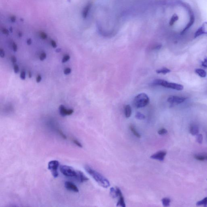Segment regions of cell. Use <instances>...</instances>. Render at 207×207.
<instances>
[{"instance_id": "cell-1", "label": "cell", "mask_w": 207, "mask_h": 207, "mask_svg": "<svg viewBox=\"0 0 207 207\" xmlns=\"http://www.w3.org/2000/svg\"><path fill=\"white\" fill-rule=\"evenodd\" d=\"M84 168L87 172L101 187L104 188H107L110 187V183L109 180L100 173L93 170L92 168L88 165H85Z\"/></svg>"}, {"instance_id": "cell-2", "label": "cell", "mask_w": 207, "mask_h": 207, "mask_svg": "<svg viewBox=\"0 0 207 207\" xmlns=\"http://www.w3.org/2000/svg\"><path fill=\"white\" fill-rule=\"evenodd\" d=\"M152 84L155 85H161L165 88L178 91L182 90L184 89V86L182 85L168 82L163 79H156L153 81Z\"/></svg>"}, {"instance_id": "cell-3", "label": "cell", "mask_w": 207, "mask_h": 207, "mask_svg": "<svg viewBox=\"0 0 207 207\" xmlns=\"http://www.w3.org/2000/svg\"><path fill=\"white\" fill-rule=\"evenodd\" d=\"M149 98L145 93H141L136 95L134 100V104L136 108L145 107L149 103Z\"/></svg>"}, {"instance_id": "cell-4", "label": "cell", "mask_w": 207, "mask_h": 207, "mask_svg": "<svg viewBox=\"0 0 207 207\" xmlns=\"http://www.w3.org/2000/svg\"><path fill=\"white\" fill-rule=\"evenodd\" d=\"M60 171L65 176L68 177L74 178L75 179L77 177L78 171L75 170L71 167L67 165H62L60 167Z\"/></svg>"}, {"instance_id": "cell-5", "label": "cell", "mask_w": 207, "mask_h": 207, "mask_svg": "<svg viewBox=\"0 0 207 207\" xmlns=\"http://www.w3.org/2000/svg\"><path fill=\"white\" fill-rule=\"evenodd\" d=\"M59 165V161L55 160L50 161L48 164V169L51 171L52 175L55 178L58 177V169Z\"/></svg>"}, {"instance_id": "cell-6", "label": "cell", "mask_w": 207, "mask_h": 207, "mask_svg": "<svg viewBox=\"0 0 207 207\" xmlns=\"http://www.w3.org/2000/svg\"><path fill=\"white\" fill-rule=\"evenodd\" d=\"M187 99L186 98L182 97H179L178 96L172 95L169 97L168 98V102L171 104H180L185 101Z\"/></svg>"}, {"instance_id": "cell-7", "label": "cell", "mask_w": 207, "mask_h": 207, "mask_svg": "<svg viewBox=\"0 0 207 207\" xmlns=\"http://www.w3.org/2000/svg\"><path fill=\"white\" fill-rule=\"evenodd\" d=\"M167 154V152L165 151H159L154 154L150 156V158L155 160H159L160 161H163L164 159L165 156Z\"/></svg>"}, {"instance_id": "cell-8", "label": "cell", "mask_w": 207, "mask_h": 207, "mask_svg": "<svg viewBox=\"0 0 207 207\" xmlns=\"http://www.w3.org/2000/svg\"><path fill=\"white\" fill-rule=\"evenodd\" d=\"M64 186L66 189L69 191H72L75 193H78L79 192V189L77 186L71 182L69 181L66 182H65Z\"/></svg>"}, {"instance_id": "cell-9", "label": "cell", "mask_w": 207, "mask_h": 207, "mask_svg": "<svg viewBox=\"0 0 207 207\" xmlns=\"http://www.w3.org/2000/svg\"><path fill=\"white\" fill-rule=\"evenodd\" d=\"M60 114L62 117H65L66 116L70 115L73 113L74 111L72 109H67L66 108L64 105H61L59 107Z\"/></svg>"}, {"instance_id": "cell-10", "label": "cell", "mask_w": 207, "mask_h": 207, "mask_svg": "<svg viewBox=\"0 0 207 207\" xmlns=\"http://www.w3.org/2000/svg\"><path fill=\"white\" fill-rule=\"evenodd\" d=\"M207 34V23H205L203 25L199 28L195 34V38L198 37L203 34Z\"/></svg>"}, {"instance_id": "cell-11", "label": "cell", "mask_w": 207, "mask_h": 207, "mask_svg": "<svg viewBox=\"0 0 207 207\" xmlns=\"http://www.w3.org/2000/svg\"><path fill=\"white\" fill-rule=\"evenodd\" d=\"M117 188V190L118 194V197L119 198V199L118 200V202L117 203V206H120L122 207H125V202L124 199L123 198V195H122V193L119 188L118 187Z\"/></svg>"}, {"instance_id": "cell-12", "label": "cell", "mask_w": 207, "mask_h": 207, "mask_svg": "<svg viewBox=\"0 0 207 207\" xmlns=\"http://www.w3.org/2000/svg\"><path fill=\"white\" fill-rule=\"evenodd\" d=\"M76 179L77 181L81 183L89 180V179L87 176H85L83 173L80 171H78V174Z\"/></svg>"}, {"instance_id": "cell-13", "label": "cell", "mask_w": 207, "mask_h": 207, "mask_svg": "<svg viewBox=\"0 0 207 207\" xmlns=\"http://www.w3.org/2000/svg\"><path fill=\"white\" fill-rule=\"evenodd\" d=\"M190 132L193 136L198 135L199 133V128L196 125H192L190 126Z\"/></svg>"}, {"instance_id": "cell-14", "label": "cell", "mask_w": 207, "mask_h": 207, "mask_svg": "<svg viewBox=\"0 0 207 207\" xmlns=\"http://www.w3.org/2000/svg\"><path fill=\"white\" fill-rule=\"evenodd\" d=\"M125 115L127 118L130 117L132 115V108L129 105H127L125 106Z\"/></svg>"}, {"instance_id": "cell-15", "label": "cell", "mask_w": 207, "mask_h": 207, "mask_svg": "<svg viewBox=\"0 0 207 207\" xmlns=\"http://www.w3.org/2000/svg\"><path fill=\"white\" fill-rule=\"evenodd\" d=\"M196 73L200 77L204 78L206 77L207 73L204 70L201 69H196L195 70Z\"/></svg>"}, {"instance_id": "cell-16", "label": "cell", "mask_w": 207, "mask_h": 207, "mask_svg": "<svg viewBox=\"0 0 207 207\" xmlns=\"http://www.w3.org/2000/svg\"><path fill=\"white\" fill-rule=\"evenodd\" d=\"M194 20H195L194 17L193 16H192L191 18V19H190V21H189V23L188 24V25H187L186 28L183 30V31L182 32H181L182 34H184V33L187 31V30L190 28V27H191L192 25H193V24L194 22Z\"/></svg>"}, {"instance_id": "cell-17", "label": "cell", "mask_w": 207, "mask_h": 207, "mask_svg": "<svg viewBox=\"0 0 207 207\" xmlns=\"http://www.w3.org/2000/svg\"><path fill=\"white\" fill-rule=\"evenodd\" d=\"M110 195L112 198H113L118 197V194L117 190V188H115L114 187H111L110 189Z\"/></svg>"}, {"instance_id": "cell-18", "label": "cell", "mask_w": 207, "mask_h": 207, "mask_svg": "<svg viewBox=\"0 0 207 207\" xmlns=\"http://www.w3.org/2000/svg\"><path fill=\"white\" fill-rule=\"evenodd\" d=\"M170 70L167 68H163L161 69L156 70V72L158 74H166L167 73L170 72Z\"/></svg>"}, {"instance_id": "cell-19", "label": "cell", "mask_w": 207, "mask_h": 207, "mask_svg": "<svg viewBox=\"0 0 207 207\" xmlns=\"http://www.w3.org/2000/svg\"><path fill=\"white\" fill-rule=\"evenodd\" d=\"M129 129L130 130L132 131L134 135H135L136 137H137L138 138H140L141 135H140V134L137 132V130L136 129V128L134 125H131L129 126Z\"/></svg>"}, {"instance_id": "cell-20", "label": "cell", "mask_w": 207, "mask_h": 207, "mask_svg": "<svg viewBox=\"0 0 207 207\" xmlns=\"http://www.w3.org/2000/svg\"><path fill=\"white\" fill-rule=\"evenodd\" d=\"M196 205L197 206H200V205H203L204 207H207V197L201 200L198 201L196 203Z\"/></svg>"}, {"instance_id": "cell-21", "label": "cell", "mask_w": 207, "mask_h": 207, "mask_svg": "<svg viewBox=\"0 0 207 207\" xmlns=\"http://www.w3.org/2000/svg\"><path fill=\"white\" fill-rule=\"evenodd\" d=\"M162 203L164 207H168L170 206L171 200L168 198H164L162 199Z\"/></svg>"}, {"instance_id": "cell-22", "label": "cell", "mask_w": 207, "mask_h": 207, "mask_svg": "<svg viewBox=\"0 0 207 207\" xmlns=\"http://www.w3.org/2000/svg\"><path fill=\"white\" fill-rule=\"evenodd\" d=\"M178 18H179V17L177 15H173L170 20V22H169L170 25V26H172L178 20Z\"/></svg>"}, {"instance_id": "cell-23", "label": "cell", "mask_w": 207, "mask_h": 207, "mask_svg": "<svg viewBox=\"0 0 207 207\" xmlns=\"http://www.w3.org/2000/svg\"><path fill=\"white\" fill-rule=\"evenodd\" d=\"M135 117H136V118L139 120H143L145 118V115L140 112H138L136 113Z\"/></svg>"}, {"instance_id": "cell-24", "label": "cell", "mask_w": 207, "mask_h": 207, "mask_svg": "<svg viewBox=\"0 0 207 207\" xmlns=\"http://www.w3.org/2000/svg\"><path fill=\"white\" fill-rule=\"evenodd\" d=\"M194 157L196 160L199 161H203L205 160V158L204 155H196L194 156Z\"/></svg>"}, {"instance_id": "cell-25", "label": "cell", "mask_w": 207, "mask_h": 207, "mask_svg": "<svg viewBox=\"0 0 207 207\" xmlns=\"http://www.w3.org/2000/svg\"><path fill=\"white\" fill-rule=\"evenodd\" d=\"M197 141L199 144H201L202 143L203 140V136L201 134H198L196 135Z\"/></svg>"}, {"instance_id": "cell-26", "label": "cell", "mask_w": 207, "mask_h": 207, "mask_svg": "<svg viewBox=\"0 0 207 207\" xmlns=\"http://www.w3.org/2000/svg\"><path fill=\"white\" fill-rule=\"evenodd\" d=\"M168 133V131L165 129V128H162L160 130H159L158 132V134L160 135H164Z\"/></svg>"}, {"instance_id": "cell-27", "label": "cell", "mask_w": 207, "mask_h": 207, "mask_svg": "<svg viewBox=\"0 0 207 207\" xmlns=\"http://www.w3.org/2000/svg\"><path fill=\"white\" fill-rule=\"evenodd\" d=\"M72 142L74 143L75 144V145H76L77 146H79V147L82 148L83 146L80 142L78 140L75 139H73L72 140Z\"/></svg>"}, {"instance_id": "cell-28", "label": "cell", "mask_w": 207, "mask_h": 207, "mask_svg": "<svg viewBox=\"0 0 207 207\" xmlns=\"http://www.w3.org/2000/svg\"><path fill=\"white\" fill-rule=\"evenodd\" d=\"M70 59V56L69 55H66L63 58L62 60V62L63 63L69 61Z\"/></svg>"}, {"instance_id": "cell-29", "label": "cell", "mask_w": 207, "mask_h": 207, "mask_svg": "<svg viewBox=\"0 0 207 207\" xmlns=\"http://www.w3.org/2000/svg\"><path fill=\"white\" fill-rule=\"evenodd\" d=\"M46 57L47 55L46 53H42L41 54L40 56V60H41V61H43L44 60H45L46 58Z\"/></svg>"}, {"instance_id": "cell-30", "label": "cell", "mask_w": 207, "mask_h": 207, "mask_svg": "<svg viewBox=\"0 0 207 207\" xmlns=\"http://www.w3.org/2000/svg\"><path fill=\"white\" fill-rule=\"evenodd\" d=\"M71 69L69 68H67V69H65L64 70V74L66 75H68V74H70L71 72Z\"/></svg>"}, {"instance_id": "cell-31", "label": "cell", "mask_w": 207, "mask_h": 207, "mask_svg": "<svg viewBox=\"0 0 207 207\" xmlns=\"http://www.w3.org/2000/svg\"><path fill=\"white\" fill-rule=\"evenodd\" d=\"M201 64L203 67L205 68H207V57L205 58L203 61L202 62Z\"/></svg>"}, {"instance_id": "cell-32", "label": "cell", "mask_w": 207, "mask_h": 207, "mask_svg": "<svg viewBox=\"0 0 207 207\" xmlns=\"http://www.w3.org/2000/svg\"><path fill=\"white\" fill-rule=\"evenodd\" d=\"M20 78L22 80H25L26 79V72L24 71H22L21 72Z\"/></svg>"}, {"instance_id": "cell-33", "label": "cell", "mask_w": 207, "mask_h": 207, "mask_svg": "<svg viewBox=\"0 0 207 207\" xmlns=\"http://www.w3.org/2000/svg\"><path fill=\"white\" fill-rule=\"evenodd\" d=\"M14 70L16 73H17L19 71V67L17 64H15L14 66Z\"/></svg>"}, {"instance_id": "cell-34", "label": "cell", "mask_w": 207, "mask_h": 207, "mask_svg": "<svg viewBox=\"0 0 207 207\" xmlns=\"http://www.w3.org/2000/svg\"><path fill=\"white\" fill-rule=\"evenodd\" d=\"M0 56L1 58H3L5 56V52L3 49H0Z\"/></svg>"}, {"instance_id": "cell-35", "label": "cell", "mask_w": 207, "mask_h": 207, "mask_svg": "<svg viewBox=\"0 0 207 207\" xmlns=\"http://www.w3.org/2000/svg\"><path fill=\"white\" fill-rule=\"evenodd\" d=\"M11 61H12L13 64H15V63L17 62V58L15 56H12V58H11Z\"/></svg>"}, {"instance_id": "cell-36", "label": "cell", "mask_w": 207, "mask_h": 207, "mask_svg": "<svg viewBox=\"0 0 207 207\" xmlns=\"http://www.w3.org/2000/svg\"><path fill=\"white\" fill-rule=\"evenodd\" d=\"M13 49L14 52H16L17 50V44L14 42L12 45Z\"/></svg>"}, {"instance_id": "cell-37", "label": "cell", "mask_w": 207, "mask_h": 207, "mask_svg": "<svg viewBox=\"0 0 207 207\" xmlns=\"http://www.w3.org/2000/svg\"><path fill=\"white\" fill-rule=\"evenodd\" d=\"M51 46H52L53 48H55L57 47V45L56 42L53 40H51Z\"/></svg>"}, {"instance_id": "cell-38", "label": "cell", "mask_w": 207, "mask_h": 207, "mask_svg": "<svg viewBox=\"0 0 207 207\" xmlns=\"http://www.w3.org/2000/svg\"><path fill=\"white\" fill-rule=\"evenodd\" d=\"M42 80V77L41 75H39L36 78V81L37 83H39L41 82Z\"/></svg>"}, {"instance_id": "cell-39", "label": "cell", "mask_w": 207, "mask_h": 207, "mask_svg": "<svg viewBox=\"0 0 207 207\" xmlns=\"http://www.w3.org/2000/svg\"><path fill=\"white\" fill-rule=\"evenodd\" d=\"M32 41L31 39H28V40L27 41V44L28 45H30L32 44Z\"/></svg>"}, {"instance_id": "cell-40", "label": "cell", "mask_w": 207, "mask_h": 207, "mask_svg": "<svg viewBox=\"0 0 207 207\" xmlns=\"http://www.w3.org/2000/svg\"><path fill=\"white\" fill-rule=\"evenodd\" d=\"M32 77V72H31V71H29L28 72V77L29 78H31Z\"/></svg>"}, {"instance_id": "cell-41", "label": "cell", "mask_w": 207, "mask_h": 207, "mask_svg": "<svg viewBox=\"0 0 207 207\" xmlns=\"http://www.w3.org/2000/svg\"><path fill=\"white\" fill-rule=\"evenodd\" d=\"M61 49H56V51L58 53H59V52H60L61 51Z\"/></svg>"}, {"instance_id": "cell-42", "label": "cell", "mask_w": 207, "mask_h": 207, "mask_svg": "<svg viewBox=\"0 0 207 207\" xmlns=\"http://www.w3.org/2000/svg\"><path fill=\"white\" fill-rule=\"evenodd\" d=\"M204 156H205V160H207V155H204Z\"/></svg>"}]
</instances>
